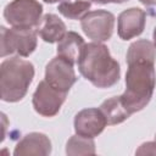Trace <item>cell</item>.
I'll use <instances>...</instances> for the list:
<instances>
[{"label": "cell", "instance_id": "cell-1", "mask_svg": "<svg viewBox=\"0 0 156 156\" xmlns=\"http://www.w3.org/2000/svg\"><path fill=\"white\" fill-rule=\"evenodd\" d=\"M77 65L80 74L96 88H111L121 77L119 63L111 56L107 46L98 41L84 45Z\"/></svg>", "mask_w": 156, "mask_h": 156}, {"label": "cell", "instance_id": "cell-2", "mask_svg": "<svg viewBox=\"0 0 156 156\" xmlns=\"http://www.w3.org/2000/svg\"><path fill=\"white\" fill-rule=\"evenodd\" d=\"M156 87L155 63L135 61L128 63L126 90L121 95L122 104L130 115L141 111L151 100Z\"/></svg>", "mask_w": 156, "mask_h": 156}, {"label": "cell", "instance_id": "cell-3", "mask_svg": "<svg viewBox=\"0 0 156 156\" xmlns=\"http://www.w3.org/2000/svg\"><path fill=\"white\" fill-rule=\"evenodd\" d=\"M34 66L32 62L13 56L0 65V93L5 102L21 101L33 82Z\"/></svg>", "mask_w": 156, "mask_h": 156}, {"label": "cell", "instance_id": "cell-4", "mask_svg": "<svg viewBox=\"0 0 156 156\" xmlns=\"http://www.w3.org/2000/svg\"><path fill=\"white\" fill-rule=\"evenodd\" d=\"M38 32L34 28H0V56L17 55L28 57L38 45Z\"/></svg>", "mask_w": 156, "mask_h": 156}, {"label": "cell", "instance_id": "cell-5", "mask_svg": "<svg viewBox=\"0 0 156 156\" xmlns=\"http://www.w3.org/2000/svg\"><path fill=\"white\" fill-rule=\"evenodd\" d=\"M41 15L43 6L38 0H12L4 9V18L15 28H35Z\"/></svg>", "mask_w": 156, "mask_h": 156}, {"label": "cell", "instance_id": "cell-6", "mask_svg": "<svg viewBox=\"0 0 156 156\" xmlns=\"http://www.w3.org/2000/svg\"><path fill=\"white\" fill-rule=\"evenodd\" d=\"M80 27L89 39L98 43L107 41L113 33L115 16L106 10L89 11L80 20Z\"/></svg>", "mask_w": 156, "mask_h": 156}, {"label": "cell", "instance_id": "cell-7", "mask_svg": "<svg viewBox=\"0 0 156 156\" xmlns=\"http://www.w3.org/2000/svg\"><path fill=\"white\" fill-rule=\"evenodd\" d=\"M66 96L67 93L55 89L44 79L39 82L33 94V107L37 113L44 117H54L58 113L62 104L66 101Z\"/></svg>", "mask_w": 156, "mask_h": 156}, {"label": "cell", "instance_id": "cell-8", "mask_svg": "<svg viewBox=\"0 0 156 156\" xmlns=\"http://www.w3.org/2000/svg\"><path fill=\"white\" fill-rule=\"evenodd\" d=\"M45 80L55 89L68 93L77 80L73 65L57 55L45 67Z\"/></svg>", "mask_w": 156, "mask_h": 156}, {"label": "cell", "instance_id": "cell-9", "mask_svg": "<svg viewBox=\"0 0 156 156\" xmlns=\"http://www.w3.org/2000/svg\"><path fill=\"white\" fill-rule=\"evenodd\" d=\"M107 121L100 108L89 107L79 111L74 117V132L85 138H95L102 133Z\"/></svg>", "mask_w": 156, "mask_h": 156}, {"label": "cell", "instance_id": "cell-10", "mask_svg": "<svg viewBox=\"0 0 156 156\" xmlns=\"http://www.w3.org/2000/svg\"><path fill=\"white\" fill-rule=\"evenodd\" d=\"M146 12L139 7H130L122 11L117 18V33L122 40H129L144 32Z\"/></svg>", "mask_w": 156, "mask_h": 156}, {"label": "cell", "instance_id": "cell-11", "mask_svg": "<svg viewBox=\"0 0 156 156\" xmlns=\"http://www.w3.org/2000/svg\"><path fill=\"white\" fill-rule=\"evenodd\" d=\"M51 152L50 139L38 132L26 134L15 146V156H46Z\"/></svg>", "mask_w": 156, "mask_h": 156}, {"label": "cell", "instance_id": "cell-12", "mask_svg": "<svg viewBox=\"0 0 156 156\" xmlns=\"http://www.w3.org/2000/svg\"><path fill=\"white\" fill-rule=\"evenodd\" d=\"M37 28L40 38L49 44L58 43L67 33V28L63 21L54 13H46Z\"/></svg>", "mask_w": 156, "mask_h": 156}, {"label": "cell", "instance_id": "cell-13", "mask_svg": "<svg viewBox=\"0 0 156 156\" xmlns=\"http://www.w3.org/2000/svg\"><path fill=\"white\" fill-rule=\"evenodd\" d=\"M84 45V39L78 33L67 32L65 37L57 43V55L74 65L78 62Z\"/></svg>", "mask_w": 156, "mask_h": 156}, {"label": "cell", "instance_id": "cell-14", "mask_svg": "<svg viewBox=\"0 0 156 156\" xmlns=\"http://www.w3.org/2000/svg\"><path fill=\"white\" fill-rule=\"evenodd\" d=\"M100 110L102 111L108 126L119 124L130 117V113L122 104L121 96H113L105 100L101 104Z\"/></svg>", "mask_w": 156, "mask_h": 156}, {"label": "cell", "instance_id": "cell-15", "mask_svg": "<svg viewBox=\"0 0 156 156\" xmlns=\"http://www.w3.org/2000/svg\"><path fill=\"white\" fill-rule=\"evenodd\" d=\"M127 65L135 62V61H149L154 62L156 61V46L152 41L146 39H139L134 43H132L127 51Z\"/></svg>", "mask_w": 156, "mask_h": 156}, {"label": "cell", "instance_id": "cell-16", "mask_svg": "<svg viewBox=\"0 0 156 156\" xmlns=\"http://www.w3.org/2000/svg\"><path fill=\"white\" fill-rule=\"evenodd\" d=\"M66 154L69 156L79 155H94L95 143L93 138H85L82 135H72L66 144Z\"/></svg>", "mask_w": 156, "mask_h": 156}, {"label": "cell", "instance_id": "cell-17", "mask_svg": "<svg viewBox=\"0 0 156 156\" xmlns=\"http://www.w3.org/2000/svg\"><path fill=\"white\" fill-rule=\"evenodd\" d=\"M91 2L88 0H74V1H62L57 10L58 12L69 20H82L90 10Z\"/></svg>", "mask_w": 156, "mask_h": 156}, {"label": "cell", "instance_id": "cell-18", "mask_svg": "<svg viewBox=\"0 0 156 156\" xmlns=\"http://www.w3.org/2000/svg\"><path fill=\"white\" fill-rule=\"evenodd\" d=\"M135 154L136 155H156V140L141 144L139 149L135 151Z\"/></svg>", "mask_w": 156, "mask_h": 156}, {"label": "cell", "instance_id": "cell-19", "mask_svg": "<svg viewBox=\"0 0 156 156\" xmlns=\"http://www.w3.org/2000/svg\"><path fill=\"white\" fill-rule=\"evenodd\" d=\"M139 1H140L144 6L147 7V10H149L150 13L156 9V0H139Z\"/></svg>", "mask_w": 156, "mask_h": 156}, {"label": "cell", "instance_id": "cell-20", "mask_svg": "<svg viewBox=\"0 0 156 156\" xmlns=\"http://www.w3.org/2000/svg\"><path fill=\"white\" fill-rule=\"evenodd\" d=\"M91 2H95V4H101V5H105V4H110V2H113V4H123V2H127L129 0H90Z\"/></svg>", "mask_w": 156, "mask_h": 156}, {"label": "cell", "instance_id": "cell-21", "mask_svg": "<svg viewBox=\"0 0 156 156\" xmlns=\"http://www.w3.org/2000/svg\"><path fill=\"white\" fill-rule=\"evenodd\" d=\"M43 1L46 2V4H55V2H58V1H67V0H43Z\"/></svg>", "mask_w": 156, "mask_h": 156}, {"label": "cell", "instance_id": "cell-22", "mask_svg": "<svg viewBox=\"0 0 156 156\" xmlns=\"http://www.w3.org/2000/svg\"><path fill=\"white\" fill-rule=\"evenodd\" d=\"M152 38H154V44H155V46H156V27H155V29H154V33H152Z\"/></svg>", "mask_w": 156, "mask_h": 156}, {"label": "cell", "instance_id": "cell-23", "mask_svg": "<svg viewBox=\"0 0 156 156\" xmlns=\"http://www.w3.org/2000/svg\"><path fill=\"white\" fill-rule=\"evenodd\" d=\"M150 15H151V16H156V9H155V10H154V11H152Z\"/></svg>", "mask_w": 156, "mask_h": 156}, {"label": "cell", "instance_id": "cell-24", "mask_svg": "<svg viewBox=\"0 0 156 156\" xmlns=\"http://www.w3.org/2000/svg\"><path fill=\"white\" fill-rule=\"evenodd\" d=\"M155 140H156V136H155Z\"/></svg>", "mask_w": 156, "mask_h": 156}]
</instances>
